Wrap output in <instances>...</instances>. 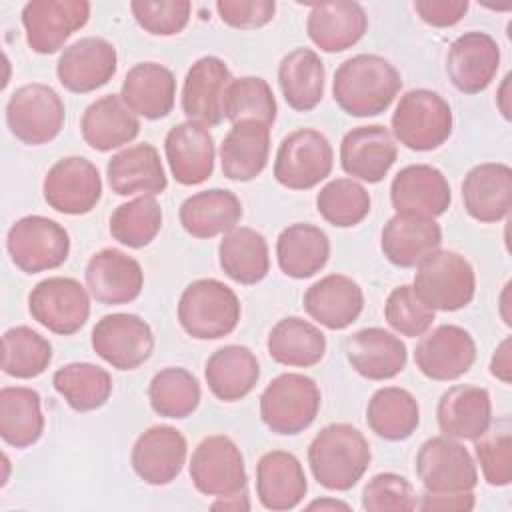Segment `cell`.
<instances>
[{"label": "cell", "instance_id": "1", "mask_svg": "<svg viewBox=\"0 0 512 512\" xmlns=\"http://www.w3.org/2000/svg\"><path fill=\"white\" fill-rule=\"evenodd\" d=\"M400 88L402 76L394 64L378 54H356L336 68L332 96L342 112L368 118L386 112Z\"/></svg>", "mask_w": 512, "mask_h": 512}, {"label": "cell", "instance_id": "2", "mask_svg": "<svg viewBox=\"0 0 512 512\" xmlns=\"http://www.w3.org/2000/svg\"><path fill=\"white\" fill-rule=\"evenodd\" d=\"M372 460L366 436L352 424L324 426L308 446V466L326 490L346 492L358 484Z\"/></svg>", "mask_w": 512, "mask_h": 512}, {"label": "cell", "instance_id": "3", "mask_svg": "<svg viewBox=\"0 0 512 512\" xmlns=\"http://www.w3.org/2000/svg\"><path fill=\"white\" fill-rule=\"evenodd\" d=\"M240 314L236 292L216 278L190 282L178 300V322L196 340H218L232 334Z\"/></svg>", "mask_w": 512, "mask_h": 512}, {"label": "cell", "instance_id": "4", "mask_svg": "<svg viewBox=\"0 0 512 512\" xmlns=\"http://www.w3.org/2000/svg\"><path fill=\"white\" fill-rule=\"evenodd\" d=\"M412 288L434 312H456L472 302L476 274L462 254L438 248L416 264Z\"/></svg>", "mask_w": 512, "mask_h": 512}, {"label": "cell", "instance_id": "5", "mask_svg": "<svg viewBox=\"0 0 512 512\" xmlns=\"http://www.w3.org/2000/svg\"><path fill=\"white\" fill-rule=\"evenodd\" d=\"M452 126L450 104L428 88H414L402 94L392 114V136L416 152L440 148L450 138Z\"/></svg>", "mask_w": 512, "mask_h": 512}, {"label": "cell", "instance_id": "6", "mask_svg": "<svg viewBox=\"0 0 512 512\" xmlns=\"http://www.w3.org/2000/svg\"><path fill=\"white\" fill-rule=\"evenodd\" d=\"M320 402L322 396L314 378L284 372L260 394V418L274 434L294 436L316 420Z\"/></svg>", "mask_w": 512, "mask_h": 512}, {"label": "cell", "instance_id": "7", "mask_svg": "<svg viewBox=\"0 0 512 512\" xmlns=\"http://www.w3.org/2000/svg\"><path fill=\"white\" fill-rule=\"evenodd\" d=\"M64 102L60 94L42 82L16 88L6 102V126L26 146L52 142L64 128Z\"/></svg>", "mask_w": 512, "mask_h": 512}, {"label": "cell", "instance_id": "8", "mask_svg": "<svg viewBox=\"0 0 512 512\" xmlns=\"http://www.w3.org/2000/svg\"><path fill=\"white\" fill-rule=\"evenodd\" d=\"M6 250L18 270L38 274L54 270L68 260L70 236L56 220L32 214L18 218L8 228Z\"/></svg>", "mask_w": 512, "mask_h": 512}, {"label": "cell", "instance_id": "9", "mask_svg": "<svg viewBox=\"0 0 512 512\" xmlns=\"http://www.w3.org/2000/svg\"><path fill=\"white\" fill-rule=\"evenodd\" d=\"M334 166L328 138L314 128H298L284 136L274 160V178L290 190H310L326 180Z\"/></svg>", "mask_w": 512, "mask_h": 512}, {"label": "cell", "instance_id": "10", "mask_svg": "<svg viewBox=\"0 0 512 512\" xmlns=\"http://www.w3.org/2000/svg\"><path fill=\"white\" fill-rule=\"evenodd\" d=\"M416 474L430 494L472 492L478 484V470L464 444L450 436H432L418 448Z\"/></svg>", "mask_w": 512, "mask_h": 512}, {"label": "cell", "instance_id": "11", "mask_svg": "<svg viewBox=\"0 0 512 512\" xmlns=\"http://www.w3.org/2000/svg\"><path fill=\"white\" fill-rule=\"evenodd\" d=\"M28 310L46 330L60 336H72L90 316V298L78 280L50 276L30 290Z\"/></svg>", "mask_w": 512, "mask_h": 512}, {"label": "cell", "instance_id": "12", "mask_svg": "<svg viewBox=\"0 0 512 512\" xmlns=\"http://www.w3.org/2000/svg\"><path fill=\"white\" fill-rule=\"evenodd\" d=\"M90 344L112 368L136 370L152 356L154 334L150 324L138 314L114 312L96 322Z\"/></svg>", "mask_w": 512, "mask_h": 512}, {"label": "cell", "instance_id": "13", "mask_svg": "<svg viewBox=\"0 0 512 512\" xmlns=\"http://www.w3.org/2000/svg\"><path fill=\"white\" fill-rule=\"evenodd\" d=\"M190 480L204 496H232L246 488L244 456L236 442L212 434L198 442L190 458Z\"/></svg>", "mask_w": 512, "mask_h": 512}, {"label": "cell", "instance_id": "14", "mask_svg": "<svg viewBox=\"0 0 512 512\" xmlns=\"http://www.w3.org/2000/svg\"><path fill=\"white\" fill-rule=\"evenodd\" d=\"M42 194L46 204L66 216H82L96 208L102 198V178L88 158L66 156L56 160L44 176Z\"/></svg>", "mask_w": 512, "mask_h": 512}, {"label": "cell", "instance_id": "15", "mask_svg": "<svg viewBox=\"0 0 512 512\" xmlns=\"http://www.w3.org/2000/svg\"><path fill=\"white\" fill-rule=\"evenodd\" d=\"M86 0H32L22 8L26 42L36 54H54L90 18Z\"/></svg>", "mask_w": 512, "mask_h": 512}, {"label": "cell", "instance_id": "16", "mask_svg": "<svg viewBox=\"0 0 512 512\" xmlns=\"http://www.w3.org/2000/svg\"><path fill=\"white\" fill-rule=\"evenodd\" d=\"M476 360L472 334L456 324H442L420 336L414 348L418 370L436 382H450L464 376Z\"/></svg>", "mask_w": 512, "mask_h": 512}, {"label": "cell", "instance_id": "17", "mask_svg": "<svg viewBox=\"0 0 512 512\" xmlns=\"http://www.w3.org/2000/svg\"><path fill=\"white\" fill-rule=\"evenodd\" d=\"M118 68L112 42L100 36H84L64 48L56 62L58 82L74 94H88L106 86Z\"/></svg>", "mask_w": 512, "mask_h": 512}, {"label": "cell", "instance_id": "18", "mask_svg": "<svg viewBox=\"0 0 512 512\" xmlns=\"http://www.w3.org/2000/svg\"><path fill=\"white\" fill-rule=\"evenodd\" d=\"M390 202L396 214L434 220L448 210L452 192L442 170L430 164H410L394 176Z\"/></svg>", "mask_w": 512, "mask_h": 512}, {"label": "cell", "instance_id": "19", "mask_svg": "<svg viewBox=\"0 0 512 512\" xmlns=\"http://www.w3.org/2000/svg\"><path fill=\"white\" fill-rule=\"evenodd\" d=\"M188 456L184 434L168 424L144 430L130 452V464L140 480L150 486H166L182 472Z\"/></svg>", "mask_w": 512, "mask_h": 512}, {"label": "cell", "instance_id": "20", "mask_svg": "<svg viewBox=\"0 0 512 512\" xmlns=\"http://www.w3.org/2000/svg\"><path fill=\"white\" fill-rule=\"evenodd\" d=\"M500 66L498 42L480 30L458 36L446 54V74L452 86L462 94L484 92Z\"/></svg>", "mask_w": 512, "mask_h": 512}, {"label": "cell", "instance_id": "21", "mask_svg": "<svg viewBox=\"0 0 512 512\" xmlns=\"http://www.w3.org/2000/svg\"><path fill=\"white\" fill-rule=\"evenodd\" d=\"M398 158V146L392 132L382 124L352 128L340 142L342 170L362 182L378 184L390 172Z\"/></svg>", "mask_w": 512, "mask_h": 512}, {"label": "cell", "instance_id": "22", "mask_svg": "<svg viewBox=\"0 0 512 512\" xmlns=\"http://www.w3.org/2000/svg\"><path fill=\"white\" fill-rule=\"evenodd\" d=\"M232 74L218 56L198 58L186 72L180 106L188 120L216 126L224 120V94Z\"/></svg>", "mask_w": 512, "mask_h": 512}, {"label": "cell", "instance_id": "23", "mask_svg": "<svg viewBox=\"0 0 512 512\" xmlns=\"http://www.w3.org/2000/svg\"><path fill=\"white\" fill-rule=\"evenodd\" d=\"M164 154L174 180L182 186H198L214 172V138L200 122L186 120L172 126L164 138Z\"/></svg>", "mask_w": 512, "mask_h": 512}, {"label": "cell", "instance_id": "24", "mask_svg": "<svg viewBox=\"0 0 512 512\" xmlns=\"http://www.w3.org/2000/svg\"><path fill=\"white\" fill-rule=\"evenodd\" d=\"M86 286L106 306H120L136 300L144 286V272L136 258L118 248H102L86 264Z\"/></svg>", "mask_w": 512, "mask_h": 512}, {"label": "cell", "instance_id": "25", "mask_svg": "<svg viewBox=\"0 0 512 512\" xmlns=\"http://www.w3.org/2000/svg\"><path fill=\"white\" fill-rule=\"evenodd\" d=\"M350 366L366 380H390L406 368V344L392 332L372 326L350 334L344 340Z\"/></svg>", "mask_w": 512, "mask_h": 512}, {"label": "cell", "instance_id": "26", "mask_svg": "<svg viewBox=\"0 0 512 512\" xmlns=\"http://www.w3.org/2000/svg\"><path fill=\"white\" fill-rule=\"evenodd\" d=\"M464 210L478 222L492 224L508 216L512 206V168L504 162H482L462 180Z\"/></svg>", "mask_w": 512, "mask_h": 512}, {"label": "cell", "instance_id": "27", "mask_svg": "<svg viewBox=\"0 0 512 512\" xmlns=\"http://www.w3.org/2000/svg\"><path fill=\"white\" fill-rule=\"evenodd\" d=\"M304 310L328 330H344L358 320L364 308V292L356 280L344 274H328L304 292Z\"/></svg>", "mask_w": 512, "mask_h": 512}, {"label": "cell", "instance_id": "28", "mask_svg": "<svg viewBox=\"0 0 512 512\" xmlns=\"http://www.w3.org/2000/svg\"><path fill=\"white\" fill-rule=\"evenodd\" d=\"M106 178L108 186L118 196H158L168 186L160 154L148 142L116 152L106 164Z\"/></svg>", "mask_w": 512, "mask_h": 512}, {"label": "cell", "instance_id": "29", "mask_svg": "<svg viewBox=\"0 0 512 512\" xmlns=\"http://www.w3.org/2000/svg\"><path fill=\"white\" fill-rule=\"evenodd\" d=\"M308 492L300 460L286 450H270L256 464V496L266 510L296 508Z\"/></svg>", "mask_w": 512, "mask_h": 512}, {"label": "cell", "instance_id": "30", "mask_svg": "<svg viewBox=\"0 0 512 512\" xmlns=\"http://www.w3.org/2000/svg\"><path fill=\"white\" fill-rule=\"evenodd\" d=\"M120 98L136 116L146 120L166 118L176 102V78L164 64H134L122 80Z\"/></svg>", "mask_w": 512, "mask_h": 512}, {"label": "cell", "instance_id": "31", "mask_svg": "<svg viewBox=\"0 0 512 512\" xmlns=\"http://www.w3.org/2000/svg\"><path fill=\"white\" fill-rule=\"evenodd\" d=\"M368 16L358 2L334 0L310 8L306 32L322 52H344L366 34Z\"/></svg>", "mask_w": 512, "mask_h": 512}, {"label": "cell", "instance_id": "32", "mask_svg": "<svg viewBox=\"0 0 512 512\" xmlns=\"http://www.w3.org/2000/svg\"><path fill=\"white\" fill-rule=\"evenodd\" d=\"M440 432L454 440H476L492 422L490 394L482 386L456 384L448 388L436 408Z\"/></svg>", "mask_w": 512, "mask_h": 512}, {"label": "cell", "instance_id": "33", "mask_svg": "<svg viewBox=\"0 0 512 512\" xmlns=\"http://www.w3.org/2000/svg\"><path fill=\"white\" fill-rule=\"evenodd\" d=\"M84 142L96 152H110L132 142L140 132L138 116L120 94H106L86 106L80 118Z\"/></svg>", "mask_w": 512, "mask_h": 512}, {"label": "cell", "instance_id": "34", "mask_svg": "<svg viewBox=\"0 0 512 512\" xmlns=\"http://www.w3.org/2000/svg\"><path fill=\"white\" fill-rule=\"evenodd\" d=\"M270 156V126L244 120L232 124L220 144L222 174L234 182H250L260 176Z\"/></svg>", "mask_w": 512, "mask_h": 512}, {"label": "cell", "instance_id": "35", "mask_svg": "<svg viewBox=\"0 0 512 512\" xmlns=\"http://www.w3.org/2000/svg\"><path fill=\"white\" fill-rule=\"evenodd\" d=\"M204 378L218 400L236 402L254 390L260 378V364L248 346L226 344L208 356Z\"/></svg>", "mask_w": 512, "mask_h": 512}, {"label": "cell", "instance_id": "36", "mask_svg": "<svg viewBox=\"0 0 512 512\" xmlns=\"http://www.w3.org/2000/svg\"><path fill=\"white\" fill-rule=\"evenodd\" d=\"M182 228L194 238H214L234 230L242 218L240 198L226 188H210L188 196L178 210Z\"/></svg>", "mask_w": 512, "mask_h": 512}, {"label": "cell", "instance_id": "37", "mask_svg": "<svg viewBox=\"0 0 512 512\" xmlns=\"http://www.w3.org/2000/svg\"><path fill=\"white\" fill-rule=\"evenodd\" d=\"M442 244V228L436 220L394 214L382 228L380 248L388 262L414 268Z\"/></svg>", "mask_w": 512, "mask_h": 512}, {"label": "cell", "instance_id": "38", "mask_svg": "<svg viewBox=\"0 0 512 512\" xmlns=\"http://www.w3.org/2000/svg\"><path fill=\"white\" fill-rule=\"evenodd\" d=\"M330 258L328 234L308 222L286 226L276 240V260L280 270L294 278L304 280L318 274Z\"/></svg>", "mask_w": 512, "mask_h": 512}, {"label": "cell", "instance_id": "39", "mask_svg": "<svg viewBox=\"0 0 512 512\" xmlns=\"http://www.w3.org/2000/svg\"><path fill=\"white\" fill-rule=\"evenodd\" d=\"M218 260L224 274L244 286L262 282L270 270L266 238L248 226L226 232L218 244Z\"/></svg>", "mask_w": 512, "mask_h": 512}, {"label": "cell", "instance_id": "40", "mask_svg": "<svg viewBox=\"0 0 512 512\" xmlns=\"http://www.w3.org/2000/svg\"><path fill=\"white\" fill-rule=\"evenodd\" d=\"M266 348L270 358L282 366L310 368L324 358L326 336L316 324L300 316H286L272 326Z\"/></svg>", "mask_w": 512, "mask_h": 512}, {"label": "cell", "instance_id": "41", "mask_svg": "<svg viewBox=\"0 0 512 512\" xmlns=\"http://www.w3.org/2000/svg\"><path fill=\"white\" fill-rule=\"evenodd\" d=\"M324 80V62L312 48H296L280 60L278 84L286 104L296 112H310L320 104Z\"/></svg>", "mask_w": 512, "mask_h": 512}, {"label": "cell", "instance_id": "42", "mask_svg": "<svg viewBox=\"0 0 512 512\" xmlns=\"http://www.w3.org/2000/svg\"><path fill=\"white\" fill-rule=\"evenodd\" d=\"M366 422L378 438L402 442L410 438L420 424L418 400L400 386L378 388L368 400Z\"/></svg>", "mask_w": 512, "mask_h": 512}, {"label": "cell", "instance_id": "43", "mask_svg": "<svg viewBox=\"0 0 512 512\" xmlns=\"http://www.w3.org/2000/svg\"><path fill=\"white\" fill-rule=\"evenodd\" d=\"M44 432L40 394L28 386H4L0 390V436L8 446L28 448Z\"/></svg>", "mask_w": 512, "mask_h": 512}, {"label": "cell", "instance_id": "44", "mask_svg": "<svg viewBox=\"0 0 512 512\" xmlns=\"http://www.w3.org/2000/svg\"><path fill=\"white\" fill-rule=\"evenodd\" d=\"M54 390L76 412L102 408L112 394V376L92 362H70L52 376Z\"/></svg>", "mask_w": 512, "mask_h": 512}, {"label": "cell", "instance_id": "45", "mask_svg": "<svg viewBox=\"0 0 512 512\" xmlns=\"http://www.w3.org/2000/svg\"><path fill=\"white\" fill-rule=\"evenodd\" d=\"M198 378L180 366L158 370L148 386V400L158 416L182 420L190 416L200 404Z\"/></svg>", "mask_w": 512, "mask_h": 512}, {"label": "cell", "instance_id": "46", "mask_svg": "<svg viewBox=\"0 0 512 512\" xmlns=\"http://www.w3.org/2000/svg\"><path fill=\"white\" fill-rule=\"evenodd\" d=\"M52 362L50 342L30 326L8 328L2 336V370L6 376L30 380L46 372Z\"/></svg>", "mask_w": 512, "mask_h": 512}, {"label": "cell", "instance_id": "47", "mask_svg": "<svg viewBox=\"0 0 512 512\" xmlns=\"http://www.w3.org/2000/svg\"><path fill=\"white\" fill-rule=\"evenodd\" d=\"M276 98L270 84L260 76L232 78L224 94V118L232 124L254 120L272 126L276 120Z\"/></svg>", "mask_w": 512, "mask_h": 512}, {"label": "cell", "instance_id": "48", "mask_svg": "<svg viewBox=\"0 0 512 512\" xmlns=\"http://www.w3.org/2000/svg\"><path fill=\"white\" fill-rule=\"evenodd\" d=\"M370 194L354 178H334L316 194L318 214L336 228L358 226L370 214Z\"/></svg>", "mask_w": 512, "mask_h": 512}, {"label": "cell", "instance_id": "49", "mask_svg": "<svg viewBox=\"0 0 512 512\" xmlns=\"http://www.w3.org/2000/svg\"><path fill=\"white\" fill-rule=\"evenodd\" d=\"M162 228V208L154 196H138L120 204L110 216V234L122 246L140 250Z\"/></svg>", "mask_w": 512, "mask_h": 512}, {"label": "cell", "instance_id": "50", "mask_svg": "<svg viewBox=\"0 0 512 512\" xmlns=\"http://www.w3.org/2000/svg\"><path fill=\"white\" fill-rule=\"evenodd\" d=\"M474 452L482 476L490 486L502 488L512 480V422L500 416L476 438Z\"/></svg>", "mask_w": 512, "mask_h": 512}, {"label": "cell", "instance_id": "51", "mask_svg": "<svg viewBox=\"0 0 512 512\" xmlns=\"http://www.w3.org/2000/svg\"><path fill=\"white\" fill-rule=\"evenodd\" d=\"M384 318L398 334L416 338L430 330L434 322V310L418 298L410 284H402L388 294L384 304Z\"/></svg>", "mask_w": 512, "mask_h": 512}, {"label": "cell", "instance_id": "52", "mask_svg": "<svg viewBox=\"0 0 512 512\" xmlns=\"http://www.w3.org/2000/svg\"><path fill=\"white\" fill-rule=\"evenodd\" d=\"M130 10L148 34L174 36L188 26L192 4L188 0H132Z\"/></svg>", "mask_w": 512, "mask_h": 512}, {"label": "cell", "instance_id": "53", "mask_svg": "<svg viewBox=\"0 0 512 512\" xmlns=\"http://www.w3.org/2000/svg\"><path fill=\"white\" fill-rule=\"evenodd\" d=\"M362 508L368 512L416 510V494L404 476L394 472H380L364 484Z\"/></svg>", "mask_w": 512, "mask_h": 512}, {"label": "cell", "instance_id": "54", "mask_svg": "<svg viewBox=\"0 0 512 512\" xmlns=\"http://www.w3.org/2000/svg\"><path fill=\"white\" fill-rule=\"evenodd\" d=\"M220 20L238 30H256L266 26L276 14L274 0H218Z\"/></svg>", "mask_w": 512, "mask_h": 512}, {"label": "cell", "instance_id": "55", "mask_svg": "<svg viewBox=\"0 0 512 512\" xmlns=\"http://www.w3.org/2000/svg\"><path fill=\"white\" fill-rule=\"evenodd\" d=\"M414 10L428 26L448 28L464 18L468 0H416Z\"/></svg>", "mask_w": 512, "mask_h": 512}, {"label": "cell", "instance_id": "56", "mask_svg": "<svg viewBox=\"0 0 512 512\" xmlns=\"http://www.w3.org/2000/svg\"><path fill=\"white\" fill-rule=\"evenodd\" d=\"M476 504L472 492H462V494H430L422 492L420 500L416 502V508L420 510H456V512H466L472 510Z\"/></svg>", "mask_w": 512, "mask_h": 512}, {"label": "cell", "instance_id": "57", "mask_svg": "<svg viewBox=\"0 0 512 512\" xmlns=\"http://www.w3.org/2000/svg\"><path fill=\"white\" fill-rule=\"evenodd\" d=\"M490 374L504 382H512V348H510V336H506L494 350L492 360H490Z\"/></svg>", "mask_w": 512, "mask_h": 512}, {"label": "cell", "instance_id": "58", "mask_svg": "<svg viewBox=\"0 0 512 512\" xmlns=\"http://www.w3.org/2000/svg\"><path fill=\"white\" fill-rule=\"evenodd\" d=\"M214 510H248L250 504H248V498H246V492H238V494H232V496H222L218 502L212 504Z\"/></svg>", "mask_w": 512, "mask_h": 512}, {"label": "cell", "instance_id": "59", "mask_svg": "<svg viewBox=\"0 0 512 512\" xmlns=\"http://www.w3.org/2000/svg\"><path fill=\"white\" fill-rule=\"evenodd\" d=\"M496 104H498V110L504 116V120H510L512 118V112H510V74H506L502 84H500Z\"/></svg>", "mask_w": 512, "mask_h": 512}, {"label": "cell", "instance_id": "60", "mask_svg": "<svg viewBox=\"0 0 512 512\" xmlns=\"http://www.w3.org/2000/svg\"><path fill=\"white\" fill-rule=\"evenodd\" d=\"M308 510H350V506L346 502H340V500H330V498H320V500H314L306 506Z\"/></svg>", "mask_w": 512, "mask_h": 512}]
</instances>
